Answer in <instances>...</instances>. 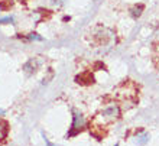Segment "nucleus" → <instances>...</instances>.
Instances as JSON below:
<instances>
[{
  "label": "nucleus",
  "mask_w": 159,
  "mask_h": 146,
  "mask_svg": "<svg viewBox=\"0 0 159 146\" xmlns=\"http://www.w3.org/2000/svg\"><path fill=\"white\" fill-rule=\"evenodd\" d=\"M119 116H120V109H119V106H116V104L106 107V109L100 113V119H101V121H103V125L113 123V121H116L119 119Z\"/></svg>",
  "instance_id": "nucleus-1"
},
{
  "label": "nucleus",
  "mask_w": 159,
  "mask_h": 146,
  "mask_svg": "<svg viewBox=\"0 0 159 146\" xmlns=\"http://www.w3.org/2000/svg\"><path fill=\"white\" fill-rule=\"evenodd\" d=\"M85 126V120H84V116L80 112L74 110V116H72V126H71V132L68 133V138H72L75 136L77 133H80L81 130L84 129Z\"/></svg>",
  "instance_id": "nucleus-2"
},
{
  "label": "nucleus",
  "mask_w": 159,
  "mask_h": 146,
  "mask_svg": "<svg viewBox=\"0 0 159 146\" xmlns=\"http://www.w3.org/2000/svg\"><path fill=\"white\" fill-rule=\"evenodd\" d=\"M6 132H7V129H6V123L0 121V139H3L4 136H6Z\"/></svg>",
  "instance_id": "nucleus-3"
},
{
  "label": "nucleus",
  "mask_w": 159,
  "mask_h": 146,
  "mask_svg": "<svg viewBox=\"0 0 159 146\" xmlns=\"http://www.w3.org/2000/svg\"><path fill=\"white\" fill-rule=\"evenodd\" d=\"M13 17L12 16H6V17H0V23H12Z\"/></svg>",
  "instance_id": "nucleus-4"
},
{
  "label": "nucleus",
  "mask_w": 159,
  "mask_h": 146,
  "mask_svg": "<svg viewBox=\"0 0 159 146\" xmlns=\"http://www.w3.org/2000/svg\"><path fill=\"white\" fill-rule=\"evenodd\" d=\"M142 6H139V7L138 9H133V10H132V12H133V13H132V15H133V17H139V16H140V10H142Z\"/></svg>",
  "instance_id": "nucleus-5"
},
{
  "label": "nucleus",
  "mask_w": 159,
  "mask_h": 146,
  "mask_svg": "<svg viewBox=\"0 0 159 146\" xmlns=\"http://www.w3.org/2000/svg\"><path fill=\"white\" fill-rule=\"evenodd\" d=\"M29 39H38V41H41L42 38H41V36H36V35H30Z\"/></svg>",
  "instance_id": "nucleus-6"
}]
</instances>
